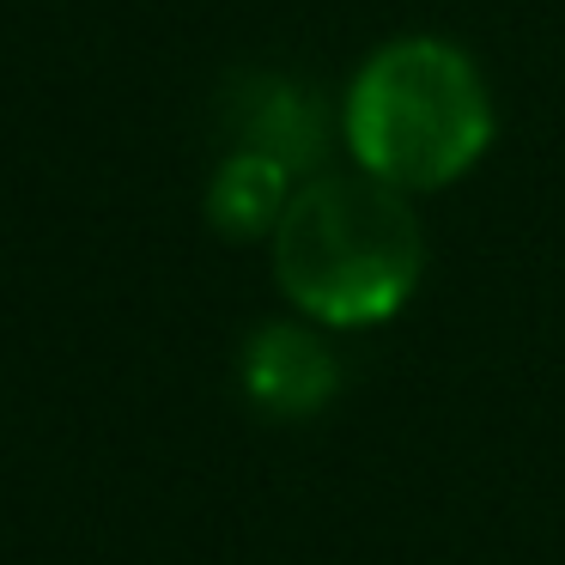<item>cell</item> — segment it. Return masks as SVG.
<instances>
[{
	"mask_svg": "<svg viewBox=\"0 0 565 565\" xmlns=\"http://www.w3.org/2000/svg\"><path fill=\"white\" fill-rule=\"evenodd\" d=\"M317 110L298 86H280V79H256L249 98H237V147H256L268 159H280L286 171H305L317 159Z\"/></svg>",
	"mask_w": 565,
	"mask_h": 565,
	"instance_id": "cell-5",
	"label": "cell"
},
{
	"mask_svg": "<svg viewBox=\"0 0 565 565\" xmlns=\"http://www.w3.org/2000/svg\"><path fill=\"white\" fill-rule=\"evenodd\" d=\"M292 177L280 159L256 147H232L213 171V189H207V220L220 237H274L286 201H292Z\"/></svg>",
	"mask_w": 565,
	"mask_h": 565,
	"instance_id": "cell-4",
	"label": "cell"
},
{
	"mask_svg": "<svg viewBox=\"0 0 565 565\" xmlns=\"http://www.w3.org/2000/svg\"><path fill=\"white\" fill-rule=\"evenodd\" d=\"M347 152L365 177L431 195L487 159L499 110L475 55L450 38H390L359 62L347 86Z\"/></svg>",
	"mask_w": 565,
	"mask_h": 565,
	"instance_id": "cell-2",
	"label": "cell"
},
{
	"mask_svg": "<svg viewBox=\"0 0 565 565\" xmlns=\"http://www.w3.org/2000/svg\"><path fill=\"white\" fill-rule=\"evenodd\" d=\"M426 268L419 213L402 189L353 171H317L274 225V280L322 329H371L414 298Z\"/></svg>",
	"mask_w": 565,
	"mask_h": 565,
	"instance_id": "cell-1",
	"label": "cell"
},
{
	"mask_svg": "<svg viewBox=\"0 0 565 565\" xmlns=\"http://www.w3.org/2000/svg\"><path fill=\"white\" fill-rule=\"evenodd\" d=\"M237 377H244V395L268 419H310L334 402L341 365H334L329 341L317 329L268 322V329L249 334L244 359H237Z\"/></svg>",
	"mask_w": 565,
	"mask_h": 565,
	"instance_id": "cell-3",
	"label": "cell"
}]
</instances>
